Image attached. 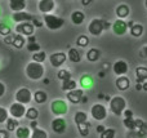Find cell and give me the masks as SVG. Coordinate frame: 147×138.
Returning <instances> with one entry per match:
<instances>
[{
  "mask_svg": "<svg viewBox=\"0 0 147 138\" xmlns=\"http://www.w3.org/2000/svg\"><path fill=\"white\" fill-rule=\"evenodd\" d=\"M44 66L39 62H30L26 66V76L31 80H40L44 76Z\"/></svg>",
  "mask_w": 147,
  "mask_h": 138,
  "instance_id": "1",
  "label": "cell"
},
{
  "mask_svg": "<svg viewBox=\"0 0 147 138\" xmlns=\"http://www.w3.org/2000/svg\"><path fill=\"white\" fill-rule=\"evenodd\" d=\"M125 108H127V101L121 96H116V97L110 100V110H111V112L114 115L116 116L123 115Z\"/></svg>",
  "mask_w": 147,
  "mask_h": 138,
  "instance_id": "2",
  "label": "cell"
},
{
  "mask_svg": "<svg viewBox=\"0 0 147 138\" xmlns=\"http://www.w3.org/2000/svg\"><path fill=\"white\" fill-rule=\"evenodd\" d=\"M44 23L45 26L52 31H56V30H59L62 26L65 25V20L58 15H54V14H44Z\"/></svg>",
  "mask_w": 147,
  "mask_h": 138,
  "instance_id": "3",
  "label": "cell"
},
{
  "mask_svg": "<svg viewBox=\"0 0 147 138\" xmlns=\"http://www.w3.org/2000/svg\"><path fill=\"white\" fill-rule=\"evenodd\" d=\"M105 20L101 18H94L90 21V23L88 25V31L90 35L93 36H99L105 31Z\"/></svg>",
  "mask_w": 147,
  "mask_h": 138,
  "instance_id": "4",
  "label": "cell"
},
{
  "mask_svg": "<svg viewBox=\"0 0 147 138\" xmlns=\"http://www.w3.org/2000/svg\"><path fill=\"white\" fill-rule=\"evenodd\" d=\"M32 100V93L28 88H20L16 92V102H20L22 105H27Z\"/></svg>",
  "mask_w": 147,
  "mask_h": 138,
  "instance_id": "5",
  "label": "cell"
},
{
  "mask_svg": "<svg viewBox=\"0 0 147 138\" xmlns=\"http://www.w3.org/2000/svg\"><path fill=\"white\" fill-rule=\"evenodd\" d=\"M51 110L56 116H61L69 111V107H67V103L63 100H54L51 105Z\"/></svg>",
  "mask_w": 147,
  "mask_h": 138,
  "instance_id": "6",
  "label": "cell"
},
{
  "mask_svg": "<svg viewBox=\"0 0 147 138\" xmlns=\"http://www.w3.org/2000/svg\"><path fill=\"white\" fill-rule=\"evenodd\" d=\"M90 115L93 116V119H96V120L102 121V120L106 119L107 110L103 105H101V103H96V105H93L92 108H90Z\"/></svg>",
  "mask_w": 147,
  "mask_h": 138,
  "instance_id": "7",
  "label": "cell"
},
{
  "mask_svg": "<svg viewBox=\"0 0 147 138\" xmlns=\"http://www.w3.org/2000/svg\"><path fill=\"white\" fill-rule=\"evenodd\" d=\"M16 31H17V34L27 38V36H30V35H34L35 27H34V25L31 22H21L16 26Z\"/></svg>",
  "mask_w": 147,
  "mask_h": 138,
  "instance_id": "8",
  "label": "cell"
},
{
  "mask_svg": "<svg viewBox=\"0 0 147 138\" xmlns=\"http://www.w3.org/2000/svg\"><path fill=\"white\" fill-rule=\"evenodd\" d=\"M9 114L12 115V118L21 119L22 116H25V114H26L25 105H22V103H20V102L12 103V105H10V107H9Z\"/></svg>",
  "mask_w": 147,
  "mask_h": 138,
  "instance_id": "9",
  "label": "cell"
},
{
  "mask_svg": "<svg viewBox=\"0 0 147 138\" xmlns=\"http://www.w3.org/2000/svg\"><path fill=\"white\" fill-rule=\"evenodd\" d=\"M67 59V54L63 52H56V53L49 56V62L53 67H61L62 65L66 62Z\"/></svg>",
  "mask_w": 147,
  "mask_h": 138,
  "instance_id": "10",
  "label": "cell"
},
{
  "mask_svg": "<svg viewBox=\"0 0 147 138\" xmlns=\"http://www.w3.org/2000/svg\"><path fill=\"white\" fill-rule=\"evenodd\" d=\"M111 27H112V31H114V34H115V35H117V36L125 35V34H127V31H128L127 22H125L124 20H121V18H117V20L115 21L114 23H112Z\"/></svg>",
  "mask_w": 147,
  "mask_h": 138,
  "instance_id": "11",
  "label": "cell"
},
{
  "mask_svg": "<svg viewBox=\"0 0 147 138\" xmlns=\"http://www.w3.org/2000/svg\"><path fill=\"white\" fill-rule=\"evenodd\" d=\"M67 124L65 121V119L62 118H56L53 121H52V129H53L54 133L57 134H63L66 132Z\"/></svg>",
  "mask_w": 147,
  "mask_h": 138,
  "instance_id": "12",
  "label": "cell"
},
{
  "mask_svg": "<svg viewBox=\"0 0 147 138\" xmlns=\"http://www.w3.org/2000/svg\"><path fill=\"white\" fill-rule=\"evenodd\" d=\"M38 8L41 13L48 14V13H51V12L54 10V8H56V3H54V0H39Z\"/></svg>",
  "mask_w": 147,
  "mask_h": 138,
  "instance_id": "13",
  "label": "cell"
},
{
  "mask_svg": "<svg viewBox=\"0 0 147 138\" xmlns=\"http://www.w3.org/2000/svg\"><path fill=\"white\" fill-rule=\"evenodd\" d=\"M12 20L14 21L16 23L31 22V21L34 20V15L30 14V13H27V12H25V10H22V12H14V13H13Z\"/></svg>",
  "mask_w": 147,
  "mask_h": 138,
  "instance_id": "14",
  "label": "cell"
},
{
  "mask_svg": "<svg viewBox=\"0 0 147 138\" xmlns=\"http://www.w3.org/2000/svg\"><path fill=\"white\" fill-rule=\"evenodd\" d=\"M84 96V90L83 89H72V90H69L67 92V100L70 101L71 103H80L81 102V98Z\"/></svg>",
  "mask_w": 147,
  "mask_h": 138,
  "instance_id": "15",
  "label": "cell"
},
{
  "mask_svg": "<svg viewBox=\"0 0 147 138\" xmlns=\"http://www.w3.org/2000/svg\"><path fill=\"white\" fill-rule=\"evenodd\" d=\"M112 70H114V72L116 75L121 76V75H125L128 72V70H129V66H128V63L125 61L120 59V61H116L114 63V66H112Z\"/></svg>",
  "mask_w": 147,
  "mask_h": 138,
  "instance_id": "16",
  "label": "cell"
},
{
  "mask_svg": "<svg viewBox=\"0 0 147 138\" xmlns=\"http://www.w3.org/2000/svg\"><path fill=\"white\" fill-rule=\"evenodd\" d=\"M115 85H116V88L119 90H127V89H129V87H130V80L128 79L125 75H121V76H119L116 79Z\"/></svg>",
  "mask_w": 147,
  "mask_h": 138,
  "instance_id": "17",
  "label": "cell"
},
{
  "mask_svg": "<svg viewBox=\"0 0 147 138\" xmlns=\"http://www.w3.org/2000/svg\"><path fill=\"white\" fill-rule=\"evenodd\" d=\"M26 0H9V8L13 12H22L26 8Z\"/></svg>",
  "mask_w": 147,
  "mask_h": 138,
  "instance_id": "18",
  "label": "cell"
},
{
  "mask_svg": "<svg viewBox=\"0 0 147 138\" xmlns=\"http://www.w3.org/2000/svg\"><path fill=\"white\" fill-rule=\"evenodd\" d=\"M85 21V14L81 10H74L71 13V22L76 26L83 25V22Z\"/></svg>",
  "mask_w": 147,
  "mask_h": 138,
  "instance_id": "19",
  "label": "cell"
},
{
  "mask_svg": "<svg viewBox=\"0 0 147 138\" xmlns=\"http://www.w3.org/2000/svg\"><path fill=\"white\" fill-rule=\"evenodd\" d=\"M145 80H147V67L145 66H140L136 69V81L142 84L145 83Z\"/></svg>",
  "mask_w": 147,
  "mask_h": 138,
  "instance_id": "20",
  "label": "cell"
},
{
  "mask_svg": "<svg viewBox=\"0 0 147 138\" xmlns=\"http://www.w3.org/2000/svg\"><path fill=\"white\" fill-rule=\"evenodd\" d=\"M116 15L119 18H121V20H124V18H127L128 15H129V13H130V9H129V7H128L127 4H120L119 7L116 8Z\"/></svg>",
  "mask_w": 147,
  "mask_h": 138,
  "instance_id": "21",
  "label": "cell"
},
{
  "mask_svg": "<svg viewBox=\"0 0 147 138\" xmlns=\"http://www.w3.org/2000/svg\"><path fill=\"white\" fill-rule=\"evenodd\" d=\"M67 57H69V59L71 62H74V63H79V62L81 61V53L76 48H70L69 53H67Z\"/></svg>",
  "mask_w": 147,
  "mask_h": 138,
  "instance_id": "22",
  "label": "cell"
},
{
  "mask_svg": "<svg viewBox=\"0 0 147 138\" xmlns=\"http://www.w3.org/2000/svg\"><path fill=\"white\" fill-rule=\"evenodd\" d=\"M99 58H101V52L97 48H90L86 53V59L89 62H97Z\"/></svg>",
  "mask_w": 147,
  "mask_h": 138,
  "instance_id": "23",
  "label": "cell"
},
{
  "mask_svg": "<svg viewBox=\"0 0 147 138\" xmlns=\"http://www.w3.org/2000/svg\"><path fill=\"white\" fill-rule=\"evenodd\" d=\"M80 85L83 89H90L92 85H93V77L90 75H83L80 77Z\"/></svg>",
  "mask_w": 147,
  "mask_h": 138,
  "instance_id": "24",
  "label": "cell"
},
{
  "mask_svg": "<svg viewBox=\"0 0 147 138\" xmlns=\"http://www.w3.org/2000/svg\"><path fill=\"white\" fill-rule=\"evenodd\" d=\"M26 44V39L23 35H20V34H14V40H13L12 45L14 46L16 49H22L23 45Z\"/></svg>",
  "mask_w": 147,
  "mask_h": 138,
  "instance_id": "25",
  "label": "cell"
},
{
  "mask_svg": "<svg viewBox=\"0 0 147 138\" xmlns=\"http://www.w3.org/2000/svg\"><path fill=\"white\" fill-rule=\"evenodd\" d=\"M32 96H34L32 97L34 101H35L36 103H44L48 100V96H47V93L44 92V90H36Z\"/></svg>",
  "mask_w": 147,
  "mask_h": 138,
  "instance_id": "26",
  "label": "cell"
},
{
  "mask_svg": "<svg viewBox=\"0 0 147 138\" xmlns=\"http://www.w3.org/2000/svg\"><path fill=\"white\" fill-rule=\"evenodd\" d=\"M129 30H130V35L132 36L140 38V36H142V34H143V26L141 25V23H134Z\"/></svg>",
  "mask_w": 147,
  "mask_h": 138,
  "instance_id": "27",
  "label": "cell"
},
{
  "mask_svg": "<svg viewBox=\"0 0 147 138\" xmlns=\"http://www.w3.org/2000/svg\"><path fill=\"white\" fill-rule=\"evenodd\" d=\"M76 87H78V83H76L72 77H71V79H69V80L62 81V90H65V92H69V90L76 89Z\"/></svg>",
  "mask_w": 147,
  "mask_h": 138,
  "instance_id": "28",
  "label": "cell"
},
{
  "mask_svg": "<svg viewBox=\"0 0 147 138\" xmlns=\"http://www.w3.org/2000/svg\"><path fill=\"white\" fill-rule=\"evenodd\" d=\"M16 136H17V138H28L31 136L30 128H27V127H18L16 129Z\"/></svg>",
  "mask_w": 147,
  "mask_h": 138,
  "instance_id": "29",
  "label": "cell"
},
{
  "mask_svg": "<svg viewBox=\"0 0 147 138\" xmlns=\"http://www.w3.org/2000/svg\"><path fill=\"white\" fill-rule=\"evenodd\" d=\"M5 123H7V131L8 132H14L16 129L20 127L17 119H14V118H8Z\"/></svg>",
  "mask_w": 147,
  "mask_h": 138,
  "instance_id": "30",
  "label": "cell"
},
{
  "mask_svg": "<svg viewBox=\"0 0 147 138\" xmlns=\"http://www.w3.org/2000/svg\"><path fill=\"white\" fill-rule=\"evenodd\" d=\"M74 120H75V123L78 124H83L85 123V121H88V115H86L84 111H78V112L75 114V116H74Z\"/></svg>",
  "mask_w": 147,
  "mask_h": 138,
  "instance_id": "31",
  "label": "cell"
},
{
  "mask_svg": "<svg viewBox=\"0 0 147 138\" xmlns=\"http://www.w3.org/2000/svg\"><path fill=\"white\" fill-rule=\"evenodd\" d=\"M123 124L129 131H136V119L134 118H124Z\"/></svg>",
  "mask_w": 147,
  "mask_h": 138,
  "instance_id": "32",
  "label": "cell"
},
{
  "mask_svg": "<svg viewBox=\"0 0 147 138\" xmlns=\"http://www.w3.org/2000/svg\"><path fill=\"white\" fill-rule=\"evenodd\" d=\"M45 58H47V53L45 52H43V50H39V52H36V53L32 54V61L34 62L43 63V62L45 61Z\"/></svg>",
  "mask_w": 147,
  "mask_h": 138,
  "instance_id": "33",
  "label": "cell"
},
{
  "mask_svg": "<svg viewBox=\"0 0 147 138\" xmlns=\"http://www.w3.org/2000/svg\"><path fill=\"white\" fill-rule=\"evenodd\" d=\"M26 118L27 119H30V120H36L38 119V116H39V111L36 110L35 107H30V108H27L26 110Z\"/></svg>",
  "mask_w": 147,
  "mask_h": 138,
  "instance_id": "34",
  "label": "cell"
},
{
  "mask_svg": "<svg viewBox=\"0 0 147 138\" xmlns=\"http://www.w3.org/2000/svg\"><path fill=\"white\" fill-rule=\"evenodd\" d=\"M89 127H90V124H89L88 121H85V123H83V124H79L78 125L79 133H80L83 137H86L89 134Z\"/></svg>",
  "mask_w": 147,
  "mask_h": 138,
  "instance_id": "35",
  "label": "cell"
},
{
  "mask_svg": "<svg viewBox=\"0 0 147 138\" xmlns=\"http://www.w3.org/2000/svg\"><path fill=\"white\" fill-rule=\"evenodd\" d=\"M9 34H12V27L7 22H0V35L7 36Z\"/></svg>",
  "mask_w": 147,
  "mask_h": 138,
  "instance_id": "36",
  "label": "cell"
},
{
  "mask_svg": "<svg viewBox=\"0 0 147 138\" xmlns=\"http://www.w3.org/2000/svg\"><path fill=\"white\" fill-rule=\"evenodd\" d=\"M89 44V38L86 35H80L78 39H76V45L80 46V48H85Z\"/></svg>",
  "mask_w": 147,
  "mask_h": 138,
  "instance_id": "37",
  "label": "cell"
},
{
  "mask_svg": "<svg viewBox=\"0 0 147 138\" xmlns=\"http://www.w3.org/2000/svg\"><path fill=\"white\" fill-rule=\"evenodd\" d=\"M57 77H58L59 80H62V81H65V80H69V79H71V72L69 71V70H65V69H62V70H59L58 71V74H57Z\"/></svg>",
  "mask_w": 147,
  "mask_h": 138,
  "instance_id": "38",
  "label": "cell"
},
{
  "mask_svg": "<svg viewBox=\"0 0 147 138\" xmlns=\"http://www.w3.org/2000/svg\"><path fill=\"white\" fill-rule=\"evenodd\" d=\"M30 137L31 138H48V133L45 131H43V129L36 128V129H34L32 134Z\"/></svg>",
  "mask_w": 147,
  "mask_h": 138,
  "instance_id": "39",
  "label": "cell"
},
{
  "mask_svg": "<svg viewBox=\"0 0 147 138\" xmlns=\"http://www.w3.org/2000/svg\"><path fill=\"white\" fill-rule=\"evenodd\" d=\"M26 49L28 52H31V53H36V52L40 50V44H38V41H35V43H27L26 44Z\"/></svg>",
  "mask_w": 147,
  "mask_h": 138,
  "instance_id": "40",
  "label": "cell"
},
{
  "mask_svg": "<svg viewBox=\"0 0 147 138\" xmlns=\"http://www.w3.org/2000/svg\"><path fill=\"white\" fill-rule=\"evenodd\" d=\"M115 129L112 128H106L103 132H102L99 136H101V138H115Z\"/></svg>",
  "mask_w": 147,
  "mask_h": 138,
  "instance_id": "41",
  "label": "cell"
},
{
  "mask_svg": "<svg viewBox=\"0 0 147 138\" xmlns=\"http://www.w3.org/2000/svg\"><path fill=\"white\" fill-rule=\"evenodd\" d=\"M8 119V111L4 107H0V124L5 123Z\"/></svg>",
  "mask_w": 147,
  "mask_h": 138,
  "instance_id": "42",
  "label": "cell"
},
{
  "mask_svg": "<svg viewBox=\"0 0 147 138\" xmlns=\"http://www.w3.org/2000/svg\"><path fill=\"white\" fill-rule=\"evenodd\" d=\"M13 40H14V34H9V35L4 36V43L8 44V45H12Z\"/></svg>",
  "mask_w": 147,
  "mask_h": 138,
  "instance_id": "43",
  "label": "cell"
},
{
  "mask_svg": "<svg viewBox=\"0 0 147 138\" xmlns=\"http://www.w3.org/2000/svg\"><path fill=\"white\" fill-rule=\"evenodd\" d=\"M31 23L34 25V27H43V22H41L40 20H38V18L34 17V20L31 21Z\"/></svg>",
  "mask_w": 147,
  "mask_h": 138,
  "instance_id": "44",
  "label": "cell"
},
{
  "mask_svg": "<svg viewBox=\"0 0 147 138\" xmlns=\"http://www.w3.org/2000/svg\"><path fill=\"white\" fill-rule=\"evenodd\" d=\"M0 138H9V132L5 129H0Z\"/></svg>",
  "mask_w": 147,
  "mask_h": 138,
  "instance_id": "45",
  "label": "cell"
},
{
  "mask_svg": "<svg viewBox=\"0 0 147 138\" xmlns=\"http://www.w3.org/2000/svg\"><path fill=\"white\" fill-rule=\"evenodd\" d=\"M123 115H124L125 118H133V111L132 110H127V108H125L124 112H123Z\"/></svg>",
  "mask_w": 147,
  "mask_h": 138,
  "instance_id": "46",
  "label": "cell"
},
{
  "mask_svg": "<svg viewBox=\"0 0 147 138\" xmlns=\"http://www.w3.org/2000/svg\"><path fill=\"white\" fill-rule=\"evenodd\" d=\"M5 90H7V88H5V85L3 84L1 81H0V97H3V96L5 94Z\"/></svg>",
  "mask_w": 147,
  "mask_h": 138,
  "instance_id": "47",
  "label": "cell"
},
{
  "mask_svg": "<svg viewBox=\"0 0 147 138\" xmlns=\"http://www.w3.org/2000/svg\"><path fill=\"white\" fill-rule=\"evenodd\" d=\"M30 128L32 129V131H34V129L38 128V121H36V120H31V123H30Z\"/></svg>",
  "mask_w": 147,
  "mask_h": 138,
  "instance_id": "48",
  "label": "cell"
},
{
  "mask_svg": "<svg viewBox=\"0 0 147 138\" xmlns=\"http://www.w3.org/2000/svg\"><path fill=\"white\" fill-rule=\"evenodd\" d=\"M105 129H106V127H105V125H98V127L96 128V131H97V133H98V134H101L102 132L105 131Z\"/></svg>",
  "mask_w": 147,
  "mask_h": 138,
  "instance_id": "49",
  "label": "cell"
},
{
  "mask_svg": "<svg viewBox=\"0 0 147 138\" xmlns=\"http://www.w3.org/2000/svg\"><path fill=\"white\" fill-rule=\"evenodd\" d=\"M80 3L84 5V7H88V5H90L92 3H93V0H80Z\"/></svg>",
  "mask_w": 147,
  "mask_h": 138,
  "instance_id": "50",
  "label": "cell"
},
{
  "mask_svg": "<svg viewBox=\"0 0 147 138\" xmlns=\"http://www.w3.org/2000/svg\"><path fill=\"white\" fill-rule=\"evenodd\" d=\"M141 56L143 57V58H147V46H143L142 50H141Z\"/></svg>",
  "mask_w": 147,
  "mask_h": 138,
  "instance_id": "51",
  "label": "cell"
},
{
  "mask_svg": "<svg viewBox=\"0 0 147 138\" xmlns=\"http://www.w3.org/2000/svg\"><path fill=\"white\" fill-rule=\"evenodd\" d=\"M35 41H36V38L34 35L27 36V43H35Z\"/></svg>",
  "mask_w": 147,
  "mask_h": 138,
  "instance_id": "52",
  "label": "cell"
},
{
  "mask_svg": "<svg viewBox=\"0 0 147 138\" xmlns=\"http://www.w3.org/2000/svg\"><path fill=\"white\" fill-rule=\"evenodd\" d=\"M142 90H145V92H147V81L142 83Z\"/></svg>",
  "mask_w": 147,
  "mask_h": 138,
  "instance_id": "53",
  "label": "cell"
},
{
  "mask_svg": "<svg viewBox=\"0 0 147 138\" xmlns=\"http://www.w3.org/2000/svg\"><path fill=\"white\" fill-rule=\"evenodd\" d=\"M136 89H137V90H142V84L137 83V85H136Z\"/></svg>",
  "mask_w": 147,
  "mask_h": 138,
  "instance_id": "54",
  "label": "cell"
},
{
  "mask_svg": "<svg viewBox=\"0 0 147 138\" xmlns=\"http://www.w3.org/2000/svg\"><path fill=\"white\" fill-rule=\"evenodd\" d=\"M127 25H128V28H130L133 25H134V22H133V21H129V22H127Z\"/></svg>",
  "mask_w": 147,
  "mask_h": 138,
  "instance_id": "55",
  "label": "cell"
},
{
  "mask_svg": "<svg viewBox=\"0 0 147 138\" xmlns=\"http://www.w3.org/2000/svg\"><path fill=\"white\" fill-rule=\"evenodd\" d=\"M43 83H44L45 85H48L49 83H51V80H49V79H44V80H43Z\"/></svg>",
  "mask_w": 147,
  "mask_h": 138,
  "instance_id": "56",
  "label": "cell"
},
{
  "mask_svg": "<svg viewBox=\"0 0 147 138\" xmlns=\"http://www.w3.org/2000/svg\"><path fill=\"white\" fill-rule=\"evenodd\" d=\"M103 69H105V70L110 69V65H109V63H103Z\"/></svg>",
  "mask_w": 147,
  "mask_h": 138,
  "instance_id": "57",
  "label": "cell"
},
{
  "mask_svg": "<svg viewBox=\"0 0 147 138\" xmlns=\"http://www.w3.org/2000/svg\"><path fill=\"white\" fill-rule=\"evenodd\" d=\"M99 77H105V72H103V71L99 72Z\"/></svg>",
  "mask_w": 147,
  "mask_h": 138,
  "instance_id": "58",
  "label": "cell"
},
{
  "mask_svg": "<svg viewBox=\"0 0 147 138\" xmlns=\"http://www.w3.org/2000/svg\"><path fill=\"white\" fill-rule=\"evenodd\" d=\"M145 7L147 8V0H145Z\"/></svg>",
  "mask_w": 147,
  "mask_h": 138,
  "instance_id": "59",
  "label": "cell"
},
{
  "mask_svg": "<svg viewBox=\"0 0 147 138\" xmlns=\"http://www.w3.org/2000/svg\"><path fill=\"white\" fill-rule=\"evenodd\" d=\"M0 14H1V9H0Z\"/></svg>",
  "mask_w": 147,
  "mask_h": 138,
  "instance_id": "60",
  "label": "cell"
}]
</instances>
